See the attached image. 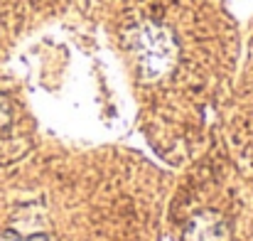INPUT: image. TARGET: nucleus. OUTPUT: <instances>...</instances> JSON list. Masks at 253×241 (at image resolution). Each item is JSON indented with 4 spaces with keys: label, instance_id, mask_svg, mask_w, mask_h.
Wrapping results in <instances>:
<instances>
[{
    "label": "nucleus",
    "instance_id": "obj_1",
    "mask_svg": "<svg viewBox=\"0 0 253 241\" xmlns=\"http://www.w3.org/2000/svg\"><path fill=\"white\" fill-rule=\"evenodd\" d=\"M184 241H231L226 219L216 212H199L184 229Z\"/></svg>",
    "mask_w": 253,
    "mask_h": 241
},
{
    "label": "nucleus",
    "instance_id": "obj_2",
    "mask_svg": "<svg viewBox=\"0 0 253 241\" xmlns=\"http://www.w3.org/2000/svg\"><path fill=\"white\" fill-rule=\"evenodd\" d=\"M10 121H12V111H10V101L0 94V133L10 126Z\"/></svg>",
    "mask_w": 253,
    "mask_h": 241
},
{
    "label": "nucleus",
    "instance_id": "obj_3",
    "mask_svg": "<svg viewBox=\"0 0 253 241\" xmlns=\"http://www.w3.org/2000/svg\"><path fill=\"white\" fill-rule=\"evenodd\" d=\"M0 241H52L49 237H44V234H30V237H22V234H15V232H7V234H2Z\"/></svg>",
    "mask_w": 253,
    "mask_h": 241
}]
</instances>
